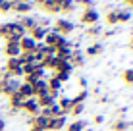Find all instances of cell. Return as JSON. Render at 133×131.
Returning a JSON list of instances; mask_svg holds the SVG:
<instances>
[{
	"label": "cell",
	"instance_id": "cell-37",
	"mask_svg": "<svg viewBox=\"0 0 133 131\" xmlns=\"http://www.w3.org/2000/svg\"><path fill=\"white\" fill-rule=\"evenodd\" d=\"M81 112H83V104H73V106H71V110H70V114H73V116H79Z\"/></svg>",
	"mask_w": 133,
	"mask_h": 131
},
{
	"label": "cell",
	"instance_id": "cell-17",
	"mask_svg": "<svg viewBox=\"0 0 133 131\" xmlns=\"http://www.w3.org/2000/svg\"><path fill=\"white\" fill-rule=\"evenodd\" d=\"M41 8H43L46 13H60V8H58V4L54 2V0H44Z\"/></svg>",
	"mask_w": 133,
	"mask_h": 131
},
{
	"label": "cell",
	"instance_id": "cell-21",
	"mask_svg": "<svg viewBox=\"0 0 133 131\" xmlns=\"http://www.w3.org/2000/svg\"><path fill=\"white\" fill-rule=\"evenodd\" d=\"M102 50H104L102 44H100V43H95V44H89L85 52H87V56H98V54L102 52Z\"/></svg>",
	"mask_w": 133,
	"mask_h": 131
},
{
	"label": "cell",
	"instance_id": "cell-46",
	"mask_svg": "<svg viewBox=\"0 0 133 131\" xmlns=\"http://www.w3.org/2000/svg\"><path fill=\"white\" fill-rule=\"evenodd\" d=\"M29 131H43V129H33V127H31V129H29Z\"/></svg>",
	"mask_w": 133,
	"mask_h": 131
},
{
	"label": "cell",
	"instance_id": "cell-16",
	"mask_svg": "<svg viewBox=\"0 0 133 131\" xmlns=\"http://www.w3.org/2000/svg\"><path fill=\"white\" fill-rule=\"evenodd\" d=\"M19 25L23 27L27 33H29V31H31V29H35V27L39 25V23H37L35 17H27V16H25V17H21V19H19Z\"/></svg>",
	"mask_w": 133,
	"mask_h": 131
},
{
	"label": "cell",
	"instance_id": "cell-29",
	"mask_svg": "<svg viewBox=\"0 0 133 131\" xmlns=\"http://www.w3.org/2000/svg\"><path fill=\"white\" fill-rule=\"evenodd\" d=\"M39 66L41 64H23V66H21V70H23V77H25V75H29V73H33Z\"/></svg>",
	"mask_w": 133,
	"mask_h": 131
},
{
	"label": "cell",
	"instance_id": "cell-32",
	"mask_svg": "<svg viewBox=\"0 0 133 131\" xmlns=\"http://www.w3.org/2000/svg\"><path fill=\"white\" fill-rule=\"evenodd\" d=\"M122 79L125 81L127 85H131V83H133V70H125V71L122 73Z\"/></svg>",
	"mask_w": 133,
	"mask_h": 131
},
{
	"label": "cell",
	"instance_id": "cell-9",
	"mask_svg": "<svg viewBox=\"0 0 133 131\" xmlns=\"http://www.w3.org/2000/svg\"><path fill=\"white\" fill-rule=\"evenodd\" d=\"M31 10H33V4L31 2H16V4H12V12L21 13V16H27Z\"/></svg>",
	"mask_w": 133,
	"mask_h": 131
},
{
	"label": "cell",
	"instance_id": "cell-20",
	"mask_svg": "<svg viewBox=\"0 0 133 131\" xmlns=\"http://www.w3.org/2000/svg\"><path fill=\"white\" fill-rule=\"evenodd\" d=\"M23 100H25V98L21 96V94L14 93L12 96H10V106L14 108V110H21V104H23Z\"/></svg>",
	"mask_w": 133,
	"mask_h": 131
},
{
	"label": "cell",
	"instance_id": "cell-30",
	"mask_svg": "<svg viewBox=\"0 0 133 131\" xmlns=\"http://www.w3.org/2000/svg\"><path fill=\"white\" fill-rule=\"evenodd\" d=\"M87 94H89L87 91H81L79 94H77V96H73V98H71V102H73V104H83L85 98H87Z\"/></svg>",
	"mask_w": 133,
	"mask_h": 131
},
{
	"label": "cell",
	"instance_id": "cell-19",
	"mask_svg": "<svg viewBox=\"0 0 133 131\" xmlns=\"http://www.w3.org/2000/svg\"><path fill=\"white\" fill-rule=\"evenodd\" d=\"M58 39H60V35H58L56 31H48V33H46V37H44V40H43V43L46 44V46H56Z\"/></svg>",
	"mask_w": 133,
	"mask_h": 131
},
{
	"label": "cell",
	"instance_id": "cell-6",
	"mask_svg": "<svg viewBox=\"0 0 133 131\" xmlns=\"http://www.w3.org/2000/svg\"><path fill=\"white\" fill-rule=\"evenodd\" d=\"M37 104H39V108H50L52 104H56V94L46 93L43 96H37Z\"/></svg>",
	"mask_w": 133,
	"mask_h": 131
},
{
	"label": "cell",
	"instance_id": "cell-24",
	"mask_svg": "<svg viewBox=\"0 0 133 131\" xmlns=\"http://www.w3.org/2000/svg\"><path fill=\"white\" fill-rule=\"evenodd\" d=\"M85 125H87V121H83V120H75V121H71V123L66 127V131H83Z\"/></svg>",
	"mask_w": 133,
	"mask_h": 131
},
{
	"label": "cell",
	"instance_id": "cell-27",
	"mask_svg": "<svg viewBox=\"0 0 133 131\" xmlns=\"http://www.w3.org/2000/svg\"><path fill=\"white\" fill-rule=\"evenodd\" d=\"M116 17H118V21H122V23H125V21H129V19H131V12H127V10L116 12Z\"/></svg>",
	"mask_w": 133,
	"mask_h": 131
},
{
	"label": "cell",
	"instance_id": "cell-22",
	"mask_svg": "<svg viewBox=\"0 0 133 131\" xmlns=\"http://www.w3.org/2000/svg\"><path fill=\"white\" fill-rule=\"evenodd\" d=\"M58 106H60V110L64 112V116H66V114H70V110H71L73 102H71V98L62 96V98H60V102H58Z\"/></svg>",
	"mask_w": 133,
	"mask_h": 131
},
{
	"label": "cell",
	"instance_id": "cell-48",
	"mask_svg": "<svg viewBox=\"0 0 133 131\" xmlns=\"http://www.w3.org/2000/svg\"><path fill=\"white\" fill-rule=\"evenodd\" d=\"M0 73H2V70H0Z\"/></svg>",
	"mask_w": 133,
	"mask_h": 131
},
{
	"label": "cell",
	"instance_id": "cell-31",
	"mask_svg": "<svg viewBox=\"0 0 133 131\" xmlns=\"http://www.w3.org/2000/svg\"><path fill=\"white\" fill-rule=\"evenodd\" d=\"M60 116H64V112L60 110V106L52 104V106H50V118H60Z\"/></svg>",
	"mask_w": 133,
	"mask_h": 131
},
{
	"label": "cell",
	"instance_id": "cell-33",
	"mask_svg": "<svg viewBox=\"0 0 133 131\" xmlns=\"http://www.w3.org/2000/svg\"><path fill=\"white\" fill-rule=\"evenodd\" d=\"M0 12H2V13L12 12V2H8V0H0Z\"/></svg>",
	"mask_w": 133,
	"mask_h": 131
},
{
	"label": "cell",
	"instance_id": "cell-35",
	"mask_svg": "<svg viewBox=\"0 0 133 131\" xmlns=\"http://www.w3.org/2000/svg\"><path fill=\"white\" fill-rule=\"evenodd\" d=\"M100 33V25L97 23V25H91L89 29H87V35H91V37H95V35H98Z\"/></svg>",
	"mask_w": 133,
	"mask_h": 131
},
{
	"label": "cell",
	"instance_id": "cell-41",
	"mask_svg": "<svg viewBox=\"0 0 133 131\" xmlns=\"http://www.w3.org/2000/svg\"><path fill=\"white\" fill-rule=\"evenodd\" d=\"M79 85L83 87V91H85V87H87V79H83V77H81V79H79Z\"/></svg>",
	"mask_w": 133,
	"mask_h": 131
},
{
	"label": "cell",
	"instance_id": "cell-34",
	"mask_svg": "<svg viewBox=\"0 0 133 131\" xmlns=\"http://www.w3.org/2000/svg\"><path fill=\"white\" fill-rule=\"evenodd\" d=\"M106 23H108V25H116V23H118L116 12H108V13H106Z\"/></svg>",
	"mask_w": 133,
	"mask_h": 131
},
{
	"label": "cell",
	"instance_id": "cell-36",
	"mask_svg": "<svg viewBox=\"0 0 133 131\" xmlns=\"http://www.w3.org/2000/svg\"><path fill=\"white\" fill-rule=\"evenodd\" d=\"M77 4H79V6H83L85 10H89V8H95V2H93V0H77Z\"/></svg>",
	"mask_w": 133,
	"mask_h": 131
},
{
	"label": "cell",
	"instance_id": "cell-23",
	"mask_svg": "<svg viewBox=\"0 0 133 131\" xmlns=\"http://www.w3.org/2000/svg\"><path fill=\"white\" fill-rule=\"evenodd\" d=\"M70 64L71 66H83V54L79 50H71V56H70Z\"/></svg>",
	"mask_w": 133,
	"mask_h": 131
},
{
	"label": "cell",
	"instance_id": "cell-2",
	"mask_svg": "<svg viewBox=\"0 0 133 131\" xmlns=\"http://www.w3.org/2000/svg\"><path fill=\"white\" fill-rule=\"evenodd\" d=\"M73 29H75V25H73L70 19H64V17L56 19V23H54V31H56L58 35H62V37H66V35L73 33Z\"/></svg>",
	"mask_w": 133,
	"mask_h": 131
},
{
	"label": "cell",
	"instance_id": "cell-47",
	"mask_svg": "<svg viewBox=\"0 0 133 131\" xmlns=\"http://www.w3.org/2000/svg\"><path fill=\"white\" fill-rule=\"evenodd\" d=\"M19 2H31V0H19Z\"/></svg>",
	"mask_w": 133,
	"mask_h": 131
},
{
	"label": "cell",
	"instance_id": "cell-7",
	"mask_svg": "<svg viewBox=\"0 0 133 131\" xmlns=\"http://www.w3.org/2000/svg\"><path fill=\"white\" fill-rule=\"evenodd\" d=\"M31 127L33 129H43V131H48V118H44V116H33V120H31Z\"/></svg>",
	"mask_w": 133,
	"mask_h": 131
},
{
	"label": "cell",
	"instance_id": "cell-5",
	"mask_svg": "<svg viewBox=\"0 0 133 131\" xmlns=\"http://www.w3.org/2000/svg\"><path fill=\"white\" fill-rule=\"evenodd\" d=\"M98 12L95 10V8H89V10H85L83 13H81V21L87 25H97L98 23Z\"/></svg>",
	"mask_w": 133,
	"mask_h": 131
},
{
	"label": "cell",
	"instance_id": "cell-15",
	"mask_svg": "<svg viewBox=\"0 0 133 131\" xmlns=\"http://www.w3.org/2000/svg\"><path fill=\"white\" fill-rule=\"evenodd\" d=\"M17 94H21L23 98H31L33 96V85L25 83V81H21L19 87H17Z\"/></svg>",
	"mask_w": 133,
	"mask_h": 131
},
{
	"label": "cell",
	"instance_id": "cell-12",
	"mask_svg": "<svg viewBox=\"0 0 133 131\" xmlns=\"http://www.w3.org/2000/svg\"><path fill=\"white\" fill-rule=\"evenodd\" d=\"M71 70H73V66L70 64V60H58V58H56V67H54L56 73H68V75H70Z\"/></svg>",
	"mask_w": 133,
	"mask_h": 131
},
{
	"label": "cell",
	"instance_id": "cell-26",
	"mask_svg": "<svg viewBox=\"0 0 133 131\" xmlns=\"http://www.w3.org/2000/svg\"><path fill=\"white\" fill-rule=\"evenodd\" d=\"M12 33V23H2L0 25V39H8Z\"/></svg>",
	"mask_w": 133,
	"mask_h": 131
},
{
	"label": "cell",
	"instance_id": "cell-14",
	"mask_svg": "<svg viewBox=\"0 0 133 131\" xmlns=\"http://www.w3.org/2000/svg\"><path fill=\"white\" fill-rule=\"evenodd\" d=\"M64 125H66V116H60V118H50L48 120V131H60Z\"/></svg>",
	"mask_w": 133,
	"mask_h": 131
},
{
	"label": "cell",
	"instance_id": "cell-1",
	"mask_svg": "<svg viewBox=\"0 0 133 131\" xmlns=\"http://www.w3.org/2000/svg\"><path fill=\"white\" fill-rule=\"evenodd\" d=\"M21 60L19 58H8V62H6V71H8V75L10 77H21L23 75V70H21Z\"/></svg>",
	"mask_w": 133,
	"mask_h": 131
},
{
	"label": "cell",
	"instance_id": "cell-11",
	"mask_svg": "<svg viewBox=\"0 0 133 131\" xmlns=\"http://www.w3.org/2000/svg\"><path fill=\"white\" fill-rule=\"evenodd\" d=\"M17 44H19V50H21V52H33V50H35V46H37V43L29 37V35H25V37L21 39Z\"/></svg>",
	"mask_w": 133,
	"mask_h": 131
},
{
	"label": "cell",
	"instance_id": "cell-45",
	"mask_svg": "<svg viewBox=\"0 0 133 131\" xmlns=\"http://www.w3.org/2000/svg\"><path fill=\"white\" fill-rule=\"evenodd\" d=\"M8 2H12V4H16V2H19V0H8Z\"/></svg>",
	"mask_w": 133,
	"mask_h": 131
},
{
	"label": "cell",
	"instance_id": "cell-13",
	"mask_svg": "<svg viewBox=\"0 0 133 131\" xmlns=\"http://www.w3.org/2000/svg\"><path fill=\"white\" fill-rule=\"evenodd\" d=\"M4 54H6L8 58H19V44L17 43H6V46H4Z\"/></svg>",
	"mask_w": 133,
	"mask_h": 131
},
{
	"label": "cell",
	"instance_id": "cell-43",
	"mask_svg": "<svg viewBox=\"0 0 133 131\" xmlns=\"http://www.w3.org/2000/svg\"><path fill=\"white\" fill-rule=\"evenodd\" d=\"M129 48L133 50V37H131V40H129Z\"/></svg>",
	"mask_w": 133,
	"mask_h": 131
},
{
	"label": "cell",
	"instance_id": "cell-8",
	"mask_svg": "<svg viewBox=\"0 0 133 131\" xmlns=\"http://www.w3.org/2000/svg\"><path fill=\"white\" fill-rule=\"evenodd\" d=\"M46 33H48V29H44V27H41V25H37L35 29H31L29 31V37L35 40V43H43L44 37H46Z\"/></svg>",
	"mask_w": 133,
	"mask_h": 131
},
{
	"label": "cell",
	"instance_id": "cell-18",
	"mask_svg": "<svg viewBox=\"0 0 133 131\" xmlns=\"http://www.w3.org/2000/svg\"><path fill=\"white\" fill-rule=\"evenodd\" d=\"M54 2L58 4L60 12H64V13H71L73 12V0H54Z\"/></svg>",
	"mask_w": 133,
	"mask_h": 131
},
{
	"label": "cell",
	"instance_id": "cell-10",
	"mask_svg": "<svg viewBox=\"0 0 133 131\" xmlns=\"http://www.w3.org/2000/svg\"><path fill=\"white\" fill-rule=\"evenodd\" d=\"M48 93V83H46V79H39L37 83L33 85V96H43V94H46Z\"/></svg>",
	"mask_w": 133,
	"mask_h": 131
},
{
	"label": "cell",
	"instance_id": "cell-40",
	"mask_svg": "<svg viewBox=\"0 0 133 131\" xmlns=\"http://www.w3.org/2000/svg\"><path fill=\"white\" fill-rule=\"evenodd\" d=\"M43 2H44V0H31V4H33V6H43Z\"/></svg>",
	"mask_w": 133,
	"mask_h": 131
},
{
	"label": "cell",
	"instance_id": "cell-38",
	"mask_svg": "<svg viewBox=\"0 0 133 131\" xmlns=\"http://www.w3.org/2000/svg\"><path fill=\"white\" fill-rule=\"evenodd\" d=\"M54 77L60 81V83H66V81L70 79V75H68V73H54Z\"/></svg>",
	"mask_w": 133,
	"mask_h": 131
},
{
	"label": "cell",
	"instance_id": "cell-4",
	"mask_svg": "<svg viewBox=\"0 0 133 131\" xmlns=\"http://www.w3.org/2000/svg\"><path fill=\"white\" fill-rule=\"evenodd\" d=\"M21 110H25L27 114H31V116H39L41 114V108H39V104H37V98L35 96L25 98L23 104H21Z\"/></svg>",
	"mask_w": 133,
	"mask_h": 131
},
{
	"label": "cell",
	"instance_id": "cell-25",
	"mask_svg": "<svg viewBox=\"0 0 133 131\" xmlns=\"http://www.w3.org/2000/svg\"><path fill=\"white\" fill-rule=\"evenodd\" d=\"M41 66H43L44 70H54V67H56V56H44L43 62H41Z\"/></svg>",
	"mask_w": 133,
	"mask_h": 131
},
{
	"label": "cell",
	"instance_id": "cell-39",
	"mask_svg": "<svg viewBox=\"0 0 133 131\" xmlns=\"http://www.w3.org/2000/svg\"><path fill=\"white\" fill-rule=\"evenodd\" d=\"M95 123H98V125H100V123H104V116H100V114H98V116H95Z\"/></svg>",
	"mask_w": 133,
	"mask_h": 131
},
{
	"label": "cell",
	"instance_id": "cell-28",
	"mask_svg": "<svg viewBox=\"0 0 133 131\" xmlns=\"http://www.w3.org/2000/svg\"><path fill=\"white\" fill-rule=\"evenodd\" d=\"M127 127H129V123H127L125 120H118L116 123L112 125V129H114V131H125Z\"/></svg>",
	"mask_w": 133,
	"mask_h": 131
},
{
	"label": "cell",
	"instance_id": "cell-42",
	"mask_svg": "<svg viewBox=\"0 0 133 131\" xmlns=\"http://www.w3.org/2000/svg\"><path fill=\"white\" fill-rule=\"evenodd\" d=\"M4 127H6V121H4L2 118H0V131H4Z\"/></svg>",
	"mask_w": 133,
	"mask_h": 131
},
{
	"label": "cell",
	"instance_id": "cell-44",
	"mask_svg": "<svg viewBox=\"0 0 133 131\" xmlns=\"http://www.w3.org/2000/svg\"><path fill=\"white\" fill-rule=\"evenodd\" d=\"M123 2H127L129 6H133V0H123Z\"/></svg>",
	"mask_w": 133,
	"mask_h": 131
},
{
	"label": "cell",
	"instance_id": "cell-3",
	"mask_svg": "<svg viewBox=\"0 0 133 131\" xmlns=\"http://www.w3.org/2000/svg\"><path fill=\"white\" fill-rule=\"evenodd\" d=\"M21 81L16 79V77H10V79H4V85H2V93L0 94H8V96H12L14 93H17V87H19Z\"/></svg>",
	"mask_w": 133,
	"mask_h": 131
}]
</instances>
